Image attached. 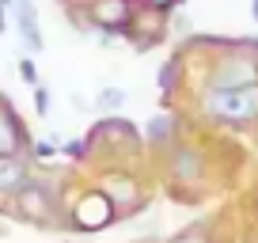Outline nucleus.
Masks as SVG:
<instances>
[{"mask_svg":"<svg viewBox=\"0 0 258 243\" xmlns=\"http://www.w3.org/2000/svg\"><path fill=\"white\" fill-rule=\"evenodd\" d=\"M19 145H23V133H19L16 118H12V114L0 106V156H16Z\"/></svg>","mask_w":258,"mask_h":243,"instance_id":"6e6552de","label":"nucleus"},{"mask_svg":"<svg viewBox=\"0 0 258 243\" xmlns=\"http://www.w3.org/2000/svg\"><path fill=\"white\" fill-rule=\"evenodd\" d=\"M34 156H38V160H49V156H53V145H46V141H38V145H34Z\"/></svg>","mask_w":258,"mask_h":243,"instance_id":"ddd939ff","label":"nucleus"},{"mask_svg":"<svg viewBox=\"0 0 258 243\" xmlns=\"http://www.w3.org/2000/svg\"><path fill=\"white\" fill-rule=\"evenodd\" d=\"M16 4V16H19V34H23V42L38 53L42 49V34H38V19H34V8L31 0H12Z\"/></svg>","mask_w":258,"mask_h":243,"instance_id":"0eeeda50","label":"nucleus"},{"mask_svg":"<svg viewBox=\"0 0 258 243\" xmlns=\"http://www.w3.org/2000/svg\"><path fill=\"white\" fill-rule=\"evenodd\" d=\"M148 4H152V8H160V12H163V8H171V4H175V0H148Z\"/></svg>","mask_w":258,"mask_h":243,"instance_id":"2eb2a0df","label":"nucleus"},{"mask_svg":"<svg viewBox=\"0 0 258 243\" xmlns=\"http://www.w3.org/2000/svg\"><path fill=\"white\" fill-rule=\"evenodd\" d=\"M258 84V57L250 53H232L224 61H217L213 69V88H247Z\"/></svg>","mask_w":258,"mask_h":243,"instance_id":"f03ea898","label":"nucleus"},{"mask_svg":"<svg viewBox=\"0 0 258 243\" xmlns=\"http://www.w3.org/2000/svg\"><path fill=\"white\" fill-rule=\"evenodd\" d=\"M148 137H152V141H163V137H167V118H152V126H148Z\"/></svg>","mask_w":258,"mask_h":243,"instance_id":"9b49d317","label":"nucleus"},{"mask_svg":"<svg viewBox=\"0 0 258 243\" xmlns=\"http://www.w3.org/2000/svg\"><path fill=\"white\" fill-rule=\"evenodd\" d=\"M198 175H202V156L194 152V148H182V152L175 156V178H182V183H194Z\"/></svg>","mask_w":258,"mask_h":243,"instance_id":"1a4fd4ad","label":"nucleus"},{"mask_svg":"<svg viewBox=\"0 0 258 243\" xmlns=\"http://www.w3.org/2000/svg\"><path fill=\"white\" fill-rule=\"evenodd\" d=\"M99 194L114 205V213H118V209H133V205L141 202L137 183H133V178H125V175H110V178L103 183V190H99Z\"/></svg>","mask_w":258,"mask_h":243,"instance_id":"39448f33","label":"nucleus"},{"mask_svg":"<svg viewBox=\"0 0 258 243\" xmlns=\"http://www.w3.org/2000/svg\"><path fill=\"white\" fill-rule=\"evenodd\" d=\"M125 103V91L121 88H106L103 95H99V106H121Z\"/></svg>","mask_w":258,"mask_h":243,"instance_id":"9d476101","label":"nucleus"},{"mask_svg":"<svg viewBox=\"0 0 258 243\" xmlns=\"http://www.w3.org/2000/svg\"><path fill=\"white\" fill-rule=\"evenodd\" d=\"M19 76H23L27 84H38V69H34L31 61H19Z\"/></svg>","mask_w":258,"mask_h":243,"instance_id":"f8f14e48","label":"nucleus"},{"mask_svg":"<svg viewBox=\"0 0 258 243\" xmlns=\"http://www.w3.org/2000/svg\"><path fill=\"white\" fill-rule=\"evenodd\" d=\"M202 110H205V118L232 122V126L258 122V84H247V88H209L202 99Z\"/></svg>","mask_w":258,"mask_h":243,"instance_id":"f257e3e1","label":"nucleus"},{"mask_svg":"<svg viewBox=\"0 0 258 243\" xmlns=\"http://www.w3.org/2000/svg\"><path fill=\"white\" fill-rule=\"evenodd\" d=\"M73 220H76L80 228H106V224L114 220V205L106 202L103 194H88L80 205H76V217H73Z\"/></svg>","mask_w":258,"mask_h":243,"instance_id":"20e7f679","label":"nucleus"},{"mask_svg":"<svg viewBox=\"0 0 258 243\" xmlns=\"http://www.w3.org/2000/svg\"><path fill=\"white\" fill-rule=\"evenodd\" d=\"M27 187V171L16 156H0V194H19Z\"/></svg>","mask_w":258,"mask_h":243,"instance_id":"423d86ee","label":"nucleus"},{"mask_svg":"<svg viewBox=\"0 0 258 243\" xmlns=\"http://www.w3.org/2000/svg\"><path fill=\"white\" fill-rule=\"evenodd\" d=\"M175 243H205V235L202 232H190V235H178Z\"/></svg>","mask_w":258,"mask_h":243,"instance_id":"4468645a","label":"nucleus"},{"mask_svg":"<svg viewBox=\"0 0 258 243\" xmlns=\"http://www.w3.org/2000/svg\"><path fill=\"white\" fill-rule=\"evenodd\" d=\"M133 23V0H95L91 4V27L121 34Z\"/></svg>","mask_w":258,"mask_h":243,"instance_id":"7ed1b4c3","label":"nucleus"}]
</instances>
